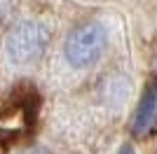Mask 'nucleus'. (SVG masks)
<instances>
[{
    "instance_id": "f03ea898",
    "label": "nucleus",
    "mask_w": 157,
    "mask_h": 154,
    "mask_svg": "<svg viewBox=\"0 0 157 154\" xmlns=\"http://www.w3.org/2000/svg\"><path fill=\"white\" fill-rule=\"evenodd\" d=\"M52 38V31L42 21H21L10 31L5 42V51L10 61L17 65L33 63L42 56L47 49V42Z\"/></svg>"
},
{
    "instance_id": "20e7f679",
    "label": "nucleus",
    "mask_w": 157,
    "mask_h": 154,
    "mask_svg": "<svg viewBox=\"0 0 157 154\" xmlns=\"http://www.w3.org/2000/svg\"><path fill=\"white\" fill-rule=\"evenodd\" d=\"M120 154H136V149H134V145H129V142H127V145H122V147H120Z\"/></svg>"
},
{
    "instance_id": "39448f33",
    "label": "nucleus",
    "mask_w": 157,
    "mask_h": 154,
    "mask_svg": "<svg viewBox=\"0 0 157 154\" xmlns=\"http://www.w3.org/2000/svg\"><path fill=\"white\" fill-rule=\"evenodd\" d=\"M26 154H49L47 149H31V152H26Z\"/></svg>"
},
{
    "instance_id": "7ed1b4c3",
    "label": "nucleus",
    "mask_w": 157,
    "mask_h": 154,
    "mask_svg": "<svg viewBox=\"0 0 157 154\" xmlns=\"http://www.w3.org/2000/svg\"><path fill=\"white\" fill-rule=\"evenodd\" d=\"M155 122H157V82H152L145 89L143 98H141V103H138V108H136L131 131L136 135H145L155 126Z\"/></svg>"
},
{
    "instance_id": "f257e3e1",
    "label": "nucleus",
    "mask_w": 157,
    "mask_h": 154,
    "mask_svg": "<svg viewBox=\"0 0 157 154\" xmlns=\"http://www.w3.org/2000/svg\"><path fill=\"white\" fill-rule=\"evenodd\" d=\"M105 45H108V31L103 24L98 21L80 24L66 38L63 56L75 70H85V68H92L103 56Z\"/></svg>"
}]
</instances>
